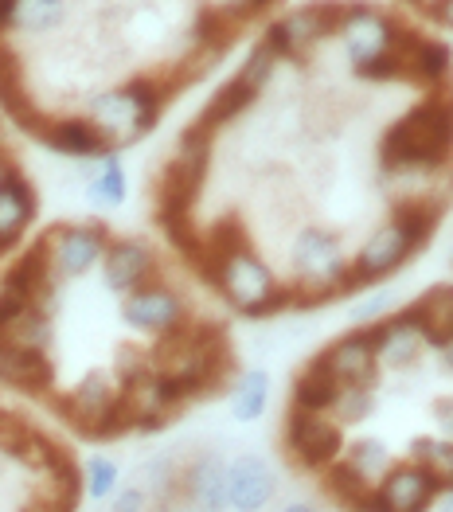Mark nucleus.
Masks as SVG:
<instances>
[{"label": "nucleus", "instance_id": "1", "mask_svg": "<svg viewBox=\"0 0 453 512\" xmlns=\"http://www.w3.org/2000/svg\"><path fill=\"white\" fill-rule=\"evenodd\" d=\"M254 20L250 0H0V110L36 137L137 79L176 98Z\"/></svg>", "mask_w": 453, "mask_h": 512}, {"label": "nucleus", "instance_id": "2", "mask_svg": "<svg viewBox=\"0 0 453 512\" xmlns=\"http://www.w3.org/2000/svg\"><path fill=\"white\" fill-rule=\"evenodd\" d=\"M453 157V94L450 86L426 90L422 102L387 126L379 141L383 169H446Z\"/></svg>", "mask_w": 453, "mask_h": 512}, {"label": "nucleus", "instance_id": "3", "mask_svg": "<svg viewBox=\"0 0 453 512\" xmlns=\"http://www.w3.org/2000/svg\"><path fill=\"white\" fill-rule=\"evenodd\" d=\"M196 317H200V313H196L192 298L168 278V270L161 278H153L149 286H141V290L118 298V321H122L133 337L153 341V344L184 333Z\"/></svg>", "mask_w": 453, "mask_h": 512}, {"label": "nucleus", "instance_id": "4", "mask_svg": "<svg viewBox=\"0 0 453 512\" xmlns=\"http://www.w3.org/2000/svg\"><path fill=\"white\" fill-rule=\"evenodd\" d=\"M165 274V262L157 255V247L149 239H137V235H110L102 262L94 266V282L110 294V298H125L141 286H149L153 278Z\"/></svg>", "mask_w": 453, "mask_h": 512}, {"label": "nucleus", "instance_id": "5", "mask_svg": "<svg viewBox=\"0 0 453 512\" xmlns=\"http://www.w3.org/2000/svg\"><path fill=\"white\" fill-rule=\"evenodd\" d=\"M110 227L106 223H59L51 231L36 235L47 255V266L63 278V282H79L86 274H94V266L102 262V251L110 243Z\"/></svg>", "mask_w": 453, "mask_h": 512}, {"label": "nucleus", "instance_id": "6", "mask_svg": "<svg viewBox=\"0 0 453 512\" xmlns=\"http://www.w3.org/2000/svg\"><path fill=\"white\" fill-rule=\"evenodd\" d=\"M286 446L297 458V466L313 473H325L344 454V427L332 415H309V411H293L286 415Z\"/></svg>", "mask_w": 453, "mask_h": 512}, {"label": "nucleus", "instance_id": "7", "mask_svg": "<svg viewBox=\"0 0 453 512\" xmlns=\"http://www.w3.org/2000/svg\"><path fill=\"white\" fill-rule=\"evenodd\" d=\"M371 493H375L379 512H430L438 505L442 485L418 462H399L371 485Z\"/></svg>", "mask_w": 453, "mask_h": 512}, {"label": "nucleus", "instance_id": "8", "mask_svg": "<svg viewBox=\"0 0 453 512\" xmlns=\"http://www.w3.org/2000/svg\"><path fill=\"white\" fill-rule=\"evenodd\" d=\"M278 497V473L262 454H235L227 462V512H266Z\"/></svg>", "mask_w": 453, "mask_h": 512}, {"label": "nucleus", "instance_id": "9", "mask_svg": "<svg viewBox=\"0 0 453 512\" xmlns=\"http://www.w3.org/2000/svg\"><path fill=\"white\" fill-rule=\"evenodd\" d=\"M313 360H317L340 387H375V376H379V360H375L368 329H352V333L336 337V341H332L329 348H321Z\"/></svg>", "mask_w": 453, "mask_h": 512}, {"label": "nucleus", "instance_id": "10", "mask_svg": "<svg viewBox=\"0 0 453 512\" xmlns=\"http://www.w3.org/2000/svg\"><path fill=\"white\" fill-rule=\"evenodd\" d=\"M368 333H371V348H375V360L387 364V368H411L414 360H418V352H422V344H426L418 321H414L411 305H403V309L387 313L383 321L368 325Z\"/></svg>", "mask_w": 453, "mask_h": 512}, {"label": "nucleus", "instance_id": "11", "mask_svg": "<svg viewBox=\"0 0 453 512\" xmlns=\"http://www.w3.org/2000/svg\"><path fill=\"white\" fill-rule=\"evenodd\" d=\"M0 387L47 399L59 387V364L40 352H20V348H0Z\"/></svg>", "mask_w": 453, "mask_h": 512}, {"label": "nucleus", "instance_id": "12", "mask_svg": "<svg viewBox=\"0 0 453 512\" xmlns=\"http://www.w3.org/2000/svg\"><path fill=\"white\" fill-rule=\"evenodd\" d=\"M414 251L403 243V235L391 227V223H383L379 231H371L368 243L360 247V255L352 262V274H356V282H360V290L364 286H375V282H383L387 274H395Z\"/></svg>", "mask_w": 453, "mask_h": 512}, {"label": "nucleus", "instance_id": "13", "mask_svg": "<svg viewBox=\"0 0 453 512\" xmlns=\"http://www.w3.org/2000/svg\"><path fill=\"white\" fill-rule=\"evenodd\" d=\"M196 512H227V462L219 454L192 458L176 481Z\"/></svg>", "mask_w": 453, "mask_h": 512}, {"label": "nucleus", "instance_id": "14", "mask_svg": "<svg viewBox=\"0 0 453 512\" xmlns=\"http://www.w3.org/2000/svg\"><path fill=\"white\" fill-rule=\"evenodd\" d=\"M407 83H418L426 90L453 86V47L442 40H418L407 55Z\"/></svg>", "mask_w": 453, "mask_h": 512}, {"label": "nucleus", "instance_id": "15", "mask_svg": "<svg viewBox=\"0 0 453 512\" xmlns=\"http://www.w3.org/2000/svg\"><path fill=\"white\" fill-rule=\"evenodd\" d=\"M289 399H293V411L332 415V407H336V399H340V384L332 380V376L321 368V364H317V360H309V364L297 372Z\"/></svg>", "mask_w": 453, "mask_h": 512}, {"label": "nucleus", "instance_id": "16", "mask_svg": "<svg viewBox=\"0 0 453 512\" xmlns=\"http://www.w3.org/2000/svg\"><path fill=\"white\" fill-rule=\"evenodd\" d=\"M411 313L422 329V341L442 348L453 337V290L450 286H438L430 294H422L418 301H411Z\"/></svg>", "mask_w": 453, "mask_h": 512}, {"label": "nucleus", "instance_id": "17", "mask_svg": "<svg viewBox=\"0 0 453 512\" xmlns=\"http://www.w3.org/2000/svg\"><path fill=\"white\" fill-rule=\"evenodd\" d=\"M270 407V372L250 368L239 372L231 384V419L235 423H258Z\"/></svg>", "mask_w": 453, "mask_h": 512}, {"label": "nucleus", "instance_id": "18", "mask_svg": "<svg viewBox=\"0 0 453 512\" xmlns=\"http://www.w3.org/2000/svg\"><path fill=\"white\" fill-rule=\"evenodd\" d=\"M352 71L364 83H407V55L387 51V47H375L368 55L352 59Z\"/></svg>", "mask_w": 453, "mask_h": 512}, {"label": "nucleus", "instance_id": "19", "mask_svg": "<svg viewBox=\"0 0 453 512\" xmlns=\"http://www.w3.org/2000/svg\"><path fill=\"white\" fill-rule=\"evenodd\" d=\"M94 165H98V172H94V180H90V200H94L98 208H118L125 200L122 157H118V153H106V157H98Z\"/></svg>", "mask_w": 453, "mask_h": 512}, {"label": "nucleus", "instance_id": "20", "mask_svg": "<svg viewBox=\"0 0 453 512\" xmlns=\"http://www.w3.org/2000/svg\"><path fill=\"white\" fill-rule=\"evenodd\" d=\"M83 489L90 501H110L122 489V466L110 454H90L83 462Z\"/></svg>", "mask_w": 453, "mask_h": 512}, {"label": "nucleus", "instance_id": "21", "mask_svg": "<svg viewBox=\"0 0 453 512\" xmlns=\"http://www.w3.org/2000/svg\"><path fill=\"white\" fill-rule=\"evenodd\" d=\"M414 462L442 489H453V438H418L414 442Z\"/></svg>", "mask_w": 453, "mask_h": 512}, {"label": "nucleus", "instance_id": "22", "mask_svg": "<svg viewBox=\"0 0 453 512\" xmlns=\"http://www.w3.org/2000/svg\"><path fill=\"white\" fill-rule=\"evenodd\" d=\"M340 462L356 473L364 485H375L383 473L391 470L387 446H383V442H375V438H368V442H356L352 450H344V454H340Z\"/></svg>", "mask_w": 453, "mask_h": 512}, {"label": "nucleus", "instance_id": "23", "mask_svg": "<svg viewBox=\"0 0 453 512\" xmlns=\"http://www.w3.org/2000/svg\"><path fill=\"white\" fill-rule=\"evenodd\" d=\"M371 407H375V395H371V387H340V399H336V407H332V419L344 427V423H360V419H368Z\"/></svg>", "mask_w": 453, "mask_h": 512}, {"label": "nucleus", "instance_id": "24", "mask_svg": "<svg viewBox=\"0 0 453 512\" xmlns=\"http://www.w3.org/2000/svg\"><path fill=\"white\" fill-rule=\"evenodd\" d=\"M387 313H391V298H387V294H371V298L352 305V321H360V325H375V321H383Z\"/></svg>", "mask_w": 453, "mask_h": 512}, {"label": "nucleus", "instance_id": "25", "mask_svg": "<svg viewBox=\"0 0 453 512\" xmlns=\"http://www.w3.org/2000/svg\"><path fill=\"white\" fill-rule=\"evenodd\" d=\"M149 505H153V497L137 485H125L110 497V512H149Z\"/></svg>", "mask_w": 453, "mask_h": 512}, {"label": "nucleus", "instance_id": "26", "mask_svg": "<svg viewBox=\"0 0 453 512\" xmlns=\"http://www.w3.org/2000/svg\"><path fill=\"white\" fill-rule=\"evenodd\" d=\"M430 12H434L446 28H453V0H430Z\"/></svg>", "mask_w": 453, "mask_h": 512}, {"label": "nucleus", "instance_id": "27", "mask_svg": "<svg viewBox=\"0 0 453 512\" xmlns=\"http://www.w3.org/2000/svg\"><path fill=\"white\" fill-rule=\"evenodd\" d=\"M438 501H442V512H453V489H442Z\"/></svg>", "mask_w": 453, "mask_h": 512}, {"label": "nucleus", "instance_id": "28", "mask_svg": "<svg viewBox=\"0 0 453 512\" xmlns=\"http://www.w3.org/2000/svg\"><path fill=\"white\" fill-rule=\"evenodd\" d=\"M438 352H442V356H446V368H450L453 372V337L446 344H442V348H438Z\"/></svg>", "mask_w": 453, "mask_h": 512}, {"label": "nucleus", "instance_id": "29", "mask_svg": "<svg viewBox=\"0 0 453 512\" xmlns=\"http://www.w3.org/2000/svg\"><path fill=\"white\" fill-rule=\"evenodd\" d=\"M282 512H317L313 505H305V501H293V505H286Z\"/></svg>", "mask_w": 453, "mask_h": 512}, {"label": "nucleus", "instance_id": "30", "mask_svg": "<svg viewBox=\"0 0 453 512\" xmlns=\"http://www.w3.org/2000/svg\"><path fill=\"white\" fill-rule=\"evenodd\" d=\"M403 4H426V0H403Z\"/></svg>", "mask_w": 453, "mask_h": 512}]
</instances>
